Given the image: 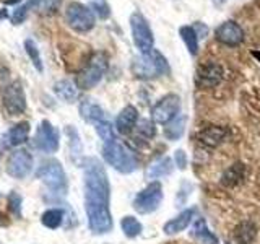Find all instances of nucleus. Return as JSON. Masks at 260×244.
Segmentation results:
<instances>
[{
	"label": "nucleus",
	"mask_w": 260,
	"mask_h": 244,
	"mask_svg": "<svg viewBox=\"0 0 260 244\" xmlns=\"http://www.w3.org/2000/svg\"><path fill=\"white\" fill-rule=\"evenodd\" d=\"M85 173V211L88 228L94 234H104L112 230V215L109 208L111 186L108 173L98 158L83 161Z\"/></svg>",
	"instance_id": "obj_1"
},
{
	"label": "nucleus",
	"mask_w": 260,
	"mask_h": 244,
	"mask_svg": "<svg viewBox=\"0 0 260 244\" xmlns=\"http://www.w3.org/2000/svg\"><path fill=\"white\" fill-rule=\"evenodd\" d=\"M132 72L137 78L142 80H153L169 73V64L165 55L158 51H150L146 54H140L134 57L132 60Z\"/></svg>",
	"instance_id": "obj_2"
},
{
	"label": "nucleus",
	"mask_w": 260,
	"mask_h": 244,
	"mask_svg": "<svg viewBox=\"0 0 260 244\" xmlns=\"http://www.w3.org/2000/svg\"><path fill=\"white\" fill-rule=\"evenodd\" d=\"M103 158L109 166H112L122 174L134 173L138 168V160L135 158V155L124 143H120L117 140H112L103 145Z\"/></svg>",
	"instance_id": "obj_3"
},
{
	"label": "nucleus",
	"mask_w": 260,
	"mask_h": 244,
	"mask_svg": "<svg viewBox=\"0 0 260 244\" xmlns=\"http://www.w3.org/2000/svg\"><path fill=\"white\" fill-rule=\"evenodd\" d=\"M106 70H108V55L104 52H96L78 72L75 85L80 89H91L103 80Z\"/></svg>",
	"instance_id": "obj_4"
},
{
	"label": "nucleus",
	"mask_w": 260,
	"mask_h": 244,
	"mask_svg": "<svg viewBox=\"0 0 260 244\" xmlns=\"http://www.w3.org/2000/svg\"><path fill=\"white\" fill-rule=\"evenodd\" d=\"M36 177L41 179L49 189L55 194H65L67 192V176L60 165V161L57 160H46L41 163V166L36 171Z\"/></svg>",
	"instance_id": "obj_5"
},
{
	"label": "nucleus",
	"mask_w": 260,
	"mask_h": 244,
	"mask_svg": "<svg viewBox=\"0 0 260 244\" xmlns=\"http://www.w3.org/2000/svg\"><path fill=\"white\" fill-rule=\"evenodd\" d=\"M65 21L69 26L77 33H88L94 28L96 24V15L89 7L72 2L69 4L67 10H65Z\"/></svg>",
	"instance_id": "obj_6"
},
{
	"label": "nucleus",
	"mask_w": 260,
	"mask_h": 244,
	"mask_svg": "<svg viewBox=\"0 0 260 244\" xmlns=\"http://www.w3.org/2000/svg\"><path fill=\"white\" fill-rule=\"evenodd\" d=\"M130 31H132V39L137 49L140 51V54L153 51L154 36L148 21H146V18L142 13L135 12L130 15Z\"/></svg>",
	"instance_id": "obj_7"
},
{
	"label": "nucleus",
	"mask_w": 260,
	"mask_h": 244,
	"mask_svg": "<svg viewBox=\"0 0 260 244\" xmlns=\"http://www.w3.org/2000/svg\"><path fill=\"white\" fill-rule=\"evenodd\" d=\"M162 202V186L158 181H153L137 194L134 199V208L142 215H148L156 211Z\"/></svg>",
	"instance_id": "obj_8"
},
{
	"label": "nucleus",
	"mask_w": 260,
	"mask_h": 244,
	"mask_svg": "<svg viewBox=\"0 0 260 244\" xmlns=\"http://www.w3.org/2000/svg\"><path fill=\"white\" fill-rule=\"evenodd\" d=\"M181 111V98L174 93L165 95L161 100L151 108V117L156 124L168 126L171 120H174Z\"/></svg>",
	"instance_id": "obj_9"
},
{
	"label": "nucleus",
	"mask_w": 260,
	"mask_h": 244,
	"mask_svg": "<svg viewBox=\"0 0 260 244\" xmlns=\"http://www.w3.org/2000/svg\"><path fill=\"white\" fill-rule=\"evenodd\" d=\"M59 143H60L59 130H57L49 120L41 122L36 130V137H35L36 148L44 153H55L59 150Z\"/></svg>",
	"instance_id": "obj_10"
},
{
	"label": "nucleus",
	"mask_w": 260,
	"mask_h": 244,
	"mask_svg": "<svg viewBox=\"0 0 260 244\" xmlns=\"http://www.w3.org/2000/svg\"><path fill=\"white\" fill-rule=\"evenodd\" d=\"M2 100L5 109L10 116H20V114L26 111V96H24V92L18 81L8 85L4 89Z\"/></svg>",
	"instance_id": "obj_11"
},
{
	"label": "nucleus",
	"mask_w": 260,
	"mask_h": 244,
	"mask_svg": "<svg viewBox=\"0 0 260 244\" xmlns=\"http://www.w3.org/2000/svg\"><path fill=\"white\" fill-rule=\"evenodd\" d=\"M32 169V157L26 150H15L7 160V173L12 177L23 179Z\"/></svg>",
	"instance_id": "obj_12"
},
{
	"label": "nucleus",
	"mask_w": 260,
	"mask_h": 244,
	"mask_svg": "<svg viewBox=\"0 0 260 244\" xmlns=\"http://www.w3.org/2000/svg\"><path fill=\"white\" fill-rule=\"evenodd\" d=\"M223 80V69L215 62H205L197 69L195 83L200 88H215Z\"/></svg>",
	"instance_id": "obj_13"
},
{
	"label": "nucleus",
	"mask_w": 260,
	"mask_h": 244,
	"mask_svg": "<svg viewBox=\"0 0 260 244\" xmlns=\"http://www.w3.org/2000/svg\"><path fill=\"white\" fill-rule=\"evenodd\" d=\"M215 36L221 44L234 47L244 41V31L238 23L234 21H224L215 29Z\"/></svg>",
	"instance_id": "obj_14"
},
{
	"label": "nucleus",
	"mask_w": 260,
	"mask_h": 244,
	"mask_svg": "<svg viewBox=\"0 0 260 244\" xmlns=\"http://www.w3.org/2000/svg\"><path fill=\"white\" fill-rule=\"evenodd\" d=\"M193 217H195V208H185L177 217H174L173 220H169V222L165 225V228H162V231H165L168 236L182 233L185 228L192 223Z\"/></svg>",
	"instance_id": "obj_15"
},
{
	"label": "nucleus",
	"mask_w": 260,
	"mask_h": 244,
	"mask_svg": "<svg viewBox=\"0 0 260 244\" xmlns=\"http://www.w3.org/2000/svg\"><path fill=\"white\" fill-rule=\"evenodd\" d=\"M137 120H138L137 108H134V106H125V108L119 112V116L116 119V130L122 135H127L134 130Z\"/></svg>",
	"instance_id": "obj_16"
},
{
	"label": "nucleus",
	"mask_w": 260,
	"mask_h": 244,
	"mask_svg": "<svg viewBox=\"0 0 260 244\" xmlns=\"http://www.w3.org/2000/svg\"><path fill=\"white\" fill-rule=\"evenodd\" d=\"M199 142L202 145L208 146V148H215L219 143L224 142L226 138V129L223 127H218V126H211V127H207L203 129L202 132L197 135Z\"/></svg>",
	"instance_id": "obj_17"
},
{
	"label": "nucleus",
	"mask_w": 260,
	"mask_h": 244,
	"mask_svg": "<svg viewBox=\"0 0 260 244\" xmlns=\"http://www.w3.org/2000/svg\"><path fill=\"white\" fill-rule=\"evenodd\" d=\"M80 114L85 120L96 124V122L106 120V112L100 104L93 100H83L80 103Z\"/></svg>",
	"instance_id": "obj_18"
},
{
	"label": "nucleus",
	"mask_w": 260,
	"mask_h": 244,
	"mask_svg": "<svg viewBox=\"0 0 260 244\" xmlns=\"http://www.w3.org/2000/svg\"><path fill=\"white\" fill-rule=\"evenodd\" d=\"M29 135V124L28 122H18L16 126H13L5 135V143L8 146H18L28 140Z\"/></svg>",
	"instance_id": "obj_19"
},
{
	"label": "nucleus",
	"mask_w": 260,
	"mask_h": 244,
	"mask_svg": "<svg viewBox=\"0 0 260 244\" xmlns=\"http://www.w3.org/2000/svg\"><path fill=\"white\" fill-rule=\"evenodd\" d=\"M190 234H192V238L197 239L199 242H203V244H218V238L208 230L207 222L203 218H200V217L195 220Z\"/></svg>",
	"instance_id": "obj_20"
},
{
	"label": "nucleus",
	"mask_w": 260,
	"mask_h": 244,
	"mask_svg": "<svg viewBox=\"0 0 260 244\" xmlns=\"http://www.w3.org/2000/svg\"><path fill=\"white\" fill-rule=\"evenodd\" d=\"M234 241L238 244H250L254 242L257 238V226L252 222H241L238 226L234 228V234H233Z\"/></svg>",
	"instance_id": "obj_21"
},
{
	"label": "nucleus",
	"mask_w": 260,
	"mask_h": 244,
	"mask_svg": "<svg viewBox=\"0 0 260 244\" xmlns=\"http://www.w3.org/2000/svg\"><path fill=\"white\" fill-rule=\"evenodd\" d=\"M171 171H173V160H171L169 157H162L148 166V169H146V177L148 179H161L165 176H169Z\"/></svg>",
	"instance_id": "obj_22"
},
{
	"label": "nucleus",
	"mask_w": 260,
	"mask_h": 244,
	"mask_svg": "<svg viewBox=\"0 0 260 244\" xmlns=\"http://www.w3.org/2000/svg\"><path fill=\"white\" fill-rule=\"evenodd\" d=\"M54 93L60 98L62 101L73 103L78 98V86L73 85L70 80H59L54 85Z\"/></svg>",
	"instance_id": "obj_23"
},
{
	"label": "nucleus",
	"mask_w": 260,
	"mask_h": 244,
	"mask_svg": "<svg viewBox=\"0 0 260 244\" xmlns=\"http://www.w3.org/2000/svg\"><path fill=\"white\" fill-rule=\"evenodd\" d=\"M44 4H46V0H28L26 4L16 7L15 10L12 12V15H10L12 23L13 24H21L24 20H26L28 13L32 10V8H38V10H39L41 7H44Z\"/></svg>",
	"instance_id": "obj_24"
},
{
	"label": "nucleus",
	"mask_w": 260,
	"mask_h": 244,
	"mask_svg": "<svg viewBox=\"0 0 260 244\" xmlns=\"http://www.w3.org/2000/svg\"><path fill=\"white\" fill-rule=\"evenodd\" d=\"M244 177V165L242 163H234L233 166L228 168L223 176H221V184L228 186V187H233L236 184H239Z\"/></svg>",
	"instance_id": "obj_25"
},
{
	"label": "nucleus",
	"mask_w": 260,
	"mask_h": 244,
	"mask_svg": "<svg viewBox=\"0 0 260 244\" xmlns=\"http://www.w3.org/2000/svg\"><path fill=\"white\" fill-rule=\"evenodd\" d=\"M185 122H187V117L181 116V114H179L174 120H171L169 124L165 127L166 138H169V140H179V138H181L185 132Z\"/></svg>",
	"instance_id": "obj_26"
},
{
	"label": "nucleus",
	"mask_w": 260,
	"mask_h": 244,
	"mask_svg": "<svg viewBox=\"0 0 260 244\" xmlns=\"http://www.w3.org/2000/svg\"><path fill=\"white\" fill-rule=\"evenodd\" d=\"M63 210L62 208H49L46 210L43 217H41V222H43V225L46 228H49V230H55V228H59L63 222Z\"/></svg>",
	"instance_id": "obj_27"
},
{
	"label": "nucleus",
	"mask_w": 260,
	"mask_h": 244,
	"mask_svg": "<svg viewBox=\"0 0 260 244\" xmlns=\"http://www.w3.org/2000/svg\"><path fill=\"white\" fill-rule=\"evenodd\" d=\"M179 35H181L185 47L189 49V52L192 55H195L199 52V36H197V33H195V28L181 26V29H179Z\"/></svg>",
	"instance_id": "obj_28"
},
{
	"label": "nucleus",
	"mask_w": 260,
	"mask_h": 244,
	"mask_svg": "<svg viewBox=\"0 0 260 244\" xmlns=\"http://www.w3.org/2000/svg\"><path fill=\"white\" fill-rule=\"evenodd\" d=\"M120 228H122V231H124V234L127 236V238H137V236H140L143 231L142 223L130 215H127L120 220Z\"/></svg>",
	"instance_id": "obj_29"
},
{
	"label": "nucleus",
	"mask_w": 260,
	"mask_h": 244,
	"mask_svg": "<svg viewBox=\"0 0 260 244\" xmlns=\"http://www.w3.org/2000/svg\"><path fill=\"white\" fill-rule=\"evenodd\" d=\"M67 135H69V143H70V151H72V158L75 163L81 158V153H83V146H81L80 135L72 126L67 127Z\"/></svg>",
	"instance_id": "obj_30"
},
{
	"label": "nucleus",
	"mask_w": 260,
	"mask_h": 244,
	"mask_svg": "<svg viewBox=\"0 0 260 244\" xmlns=\"http://www.w3.org/2000/svg\"><path fill=\"white\" fill-rule=\"evenodd\" d=\"M24 51H26L28 57L31 59L32 65H35V69L38 72H43L44 67H43V59H41V54H39V47L38 44L35 43L32 39H26L24 41Z\"/></svg>",
	"instance_id": "obj_31"
},
{
	"label": "nucleus",
	"mask_w": 260,
	"mask_h": 244,
	"mask_svg": "<svg viewBox=\"0 0 260 244\" xmlns=\"http://www.w3.org/2000/svg\"><path fill=\"white\" fill-rule=\"evenodd\" d=\"M94 127H96V132H98V135L101 137V140H103L104 143H108V142L116 140V132H114V127L109 124L108 120L96 122Z\"/></svg>",
	"instance_id": "obj_32"
},
{
	"label": "nucleus",
	"mask_w": 260,
	"mask_h": 244,
	"mask_svg": "<svg viewBox=\"0 0 260 244\" xmlns=\"http://www.w3.org/2000/svg\"><path fill=\"white\" fill-rule=\"evenodd\" d=\"M137 130H138V134H140L142 137H145V138H151L154 135V132H156L151 120H140V124H138Z\"/></svg>",
	"instance_id": "obj_33"
},
{
	"label": "nucleus",
	"mask_w": 260,
	"mask_h": 244,
	"mask_svg": "<svg viewBox=\"0 0 260 244\" xmlns=\"http://www.w3.org/2000/svg\"><path fill=\"white\" fill-rule=\"evenodd\" d=\"M174 163L179 169H185L187 168V155L184 150H176L174 151Z\"/></svg>",
	"instance_id": "obj_34"
},
{
	"label": "nucleus",
	"mask_w": 260,
	"mask_h": 244,
	"mask_svg": "<svg viewBox=\"0 0 260 244\" xmlns=\"http://www.w3.org/2000/svg\"><path fill=\"white\" fill-rule=\"evenodd\" d=\"M10 203H12V210L15 208V214L20 217V205H21V197L18 194H12L10 195Z\"/></svg>",
	"instance_id": "obj_35"
},
{
	"label": "nucleus",
	"mask_w": 260,
	"mask_h": 244,
	"mask_svg": "<svg viewBox=\"0 0 260 244\" xmlns=\"http://www.w3.org/2000/svg\"><path fill=\"white\" fill-rule=\"evenodd\" d=\"M4 2H5L7 5H15V4H18L20 0H4Z\"/></svg>",
	"instance_id": "obj_36"
},
{
	"label": "nucleus",
	"mask_w": 260,
	"mask_h": 244,
	"mask_svg": "<svg viewBox=\"0 0 260 244\" xmlns=\"http://www.w3.org/2000/svg\"><path fill=\"white\" fill-rule=\"evenodd\" d=\"M98 4H106V0H91V5H98Z\"/></svg>",
	"instance_id": "obj_37"
}]
</instances>
